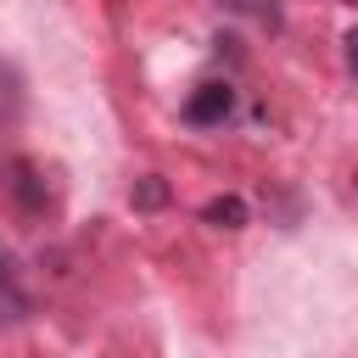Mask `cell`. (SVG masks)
Listing matches in <instances>:
<instances>
[{
  "label": "cell",
  "mask_w": 358,
  "mask_h": 358,
  "mask_svg": "<svg viewBox=\"0 0 358 358\" xmlns=\"http://www.w3.org/2000/svg\"><path fill=\"white\" fill-rule=\"evenodd\" d=\"M229 112H235V90H229V84H201V90L185 101V123H196V129L224 123Z\"/></svg>",
  "instance_id": "obj_1"
},
{
  "label": "cell",
  "mask_w": 358,
  "mask_h": 358,
  "mask_svg": "<svg viewBox=\"0 0 358 358\" xmlns=\"http://www.w3.org/2000/svg\"><path fill=\"white\" fill-rule=\"evenodd\" d=\"M11 196H17V201H22L28 213H34V207H45V190H39V173H34V162H22V157L11 162Z\"/></svg>",
  "instance_id": "obj_2"
},
{
  "label": "cell",
  "mask_w": 358,
  "mask_h": 358,
  "mask_svg": "<svg viewBox=\"0 0 358 358\" xmlns=\"http://www.w3.org/2000/svg\"><path fill=\"white\" fill-rule=\"evenodd\" d=\"M201 218H207L213 229H241V224H246V201H241V196H213V201L201 207Z\"/></svg>",
  "instance_id": "obj_3"
},
{
  "label": "cell",
  "mask_w": 358,
  "mask_h": 358,
  "mask_svg": "<svg viewBox=\"0 0 358 358\" xmlns=\"http://www.w3.org/2000/svg\"><path fill=\"white\" fill-rule=\"evenodd\" d=\"M129 201H134L140 213H151V207H162V201H168V185H162L157 173H145V179H140V185L129 190Z\"/></svg>",
  "instance_id": "obj_4"
},
{
  "label": "cell",
  "mask_w": 358,
  "mask_h": 358,
  "mask_svg": "<svg viewBox=\"0 0 358 358\" xmlns=\"http://www.w3.org/2000/svg\"><path fill=\"white\" fill-rule=\"evenodd\" d=\"M17 112H22V90H17V73H11V67H0V123H17Z\"/></svg>",
  "instance_id": "obj_5"
},
{
  "label": "cell",
  "mask_w": 358,
  "mask_h": 358,
  "mask_svg": "<svg viewBox=\"0 0 358 358\" xmlns=\"http://www.w3.org/2000/svg\"><path fill=\"white\" fill-rule=\"evenodd\" d=\"M0 308H6V319H22V308H28V302H22V291H17V285H11V274H6V257H0Z\"/></svg>",
  "instance_id": "obj_6"
},
{
  "label": "cell",
  "mask_w": 358,
  "mask_h": 358,
  "mask_svg": "<svg viewBox=\"0 0 358 358\" xmlns=\"http://www.w3.org/2000/svg\"><path fill=\"white\" fill-rule=\"evenodd\" d=\"M224 11H241V17H274V0H218Z\"/></svg>",
  "instance_id": "obj_7"
},
{
  "label": "cell",
  "mask_w": 358,
  "mask_h": 358,
  "mask_svg": "<svg viewBox=\"0 0 358 358\" xmlns=\"http://www.w3.org/2000/svg\"><path fill=\"white\" fill-rule=\"evenodd\" d=\"M341 56H347V73H352V78H358V28H352V34H347V39H341Z\"/></svg>",
  "instance_id": "obj_8"
},
{
  "label": "cell",
  "mask_w": 358,
  "mask_h": 358,
  "mask_svg": "<svg viewBox=\"0 0 358 358\" xmlns=\"http://www.w3.org/2000/svg\"><path fill=\"white\" fill-rule=\"evenodd\" d=\"M347 6H358V0H347Z\"/></svg>",
  "instance_id": "obj_9"
}]
</instances>
